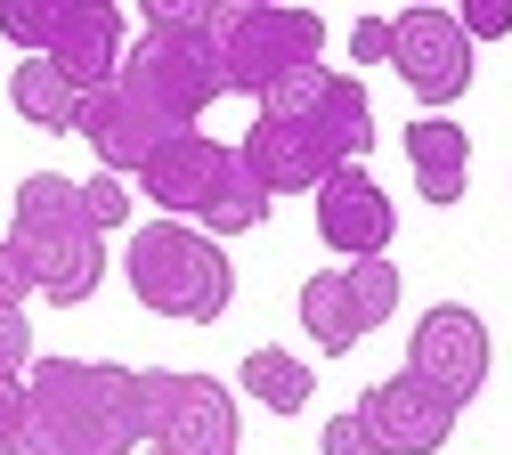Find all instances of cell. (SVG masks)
Segmentation results:
<instances>
[{
	"label": "cell",
	"mask_w": 512,
	"mask_h": 455,
	"mask_svg": "<svg viewBox=\"0 0 512 455\" xmlns=\"http://www.w3.org/2000/svg\"><path fill=\"white\" fill-rule=\"evenodd\" d=\"M456 25H464L472 49H480V41H504V33H512V0H464Z\"/></svg>",
	"instance_id": "44dd1931"
},
{
	"label": "cell",
	"mask_w": 512,
	"mask_h": 455,
	"mask_svg": "<svg viewBox=\"0 0 512 455\" xmlns=\"http://www.w3.org/2000/svg\"><path fill=\"white\" fill-rule=\"evenodd\" d=\"M317 455H374L366 447V423L342 407V415H326V431H317Z\"/></svg>",
	"instance_id": "603a6c76"
},
{
	"label": "cell",
	"mask_w": 512,
	"mask_h": 455,
	"mask_svg": "<svg viewBox=\"0 0 512 455\" xmlns=\"http://www.w3.org/2000/svg\"><path fill=\"white\" fill-rule=\"evenodd\" d=\"M391 65L423 106H456L472 90V41H464L456 9H431V0L399 9L391 17Z\"/></svg>",
	"instance_id": "8fae6325"
},
{
	"label": "cell",
	"mask_w": 512,
	"mask_h": 455,
	"mask_svg": "<svg viewBox=\"0 0 512 455\" xmlns=\"http://www.w3.org/2000/svg\"><path fill=\"white\" fill-rule=\"evenodd\" d=\"M147 439L139 366L106 358H33L25 407L0 439V455H131Z\"/></svg>",
	"instance_id": "3957f363"
},
{
	"label": "cell",
	"mask_w": 512,
	"mask_h": 455,
	"mask_svg": "<svg viewBox=\"0 0 512 455\" xmlns=\"http://www.w3.org/2000/svg\"><path fill=\"white\" fill-rule=\"evenodd\" d=\"M155 455H236V390L187 366H139Z\"/></svg>",
	"instance_id": "ba28073f"
},
{
	"label": "cell",
	"mask_w": 512,
	"mask_h": 455,
	"mask_svg": "<svg viewBox=\"0 0 512 455\" xmlns=\"http://www.w3.org/2000/svg\"><path fill=\"white\" fill-rule=\"evenodd\" d=\"M0 41H17L25 57H49L82 98H98L122 74L131 9H114V0H0Z\"/></svg>",
	"instance_id": "52a82bcc"
},
{
	"label": "cell",
	"mask_w": 512,
	"mask_h": 455,
	"mask_svg": "<svg viewBox=\"0 0 512 455\" xmlns=\"http://www.w3.org/2000/svg\"><path fill=\"white\" fill-rule=\"evenodd\" d=\"M122 269H131L139 309H155V317H171V325H212V317H228V301H236L228 252H220L204 228H187V220H147V228H131Z\"/></svg>",
	"instance_id": "8992f818"
},
{
	"label": "cell",
	"mask_w": 512,
	"mask_h": 455,
	"mask_svg": "<svg viewBox=\"0 0 512 455\" xmlns=\"http://www.w3.org/2000/svg\"><path fill=\"white\" fill-rule=\"evenodd\" d=\"M139 25L147 33L122 49V74L98 98H82V139L114 179H139L155 147L187 139L204 106L228 98L212 57V0H147Z\"/></svg>",
	"instance_id": "6da1fadb"
},
{
	"label": "cell",
	"mask_w": 512,
	"mask_h": 455,
	"mask_svg": "<svg viewBox=\"0 0 512 455\" xmlns=\"http://www.w3.org/2000/svg\"><path fill=\"white\" fill-rule=\"evenodd\" d=\"M399 301H407L399 260H342V269H317L301 285V334L326 358H342V350H358L374 334V325H391Z\"/></svg>",
	"instance_id": "9c48e42d"
},
{
	"label": "cell",
	"mask_w": 512,
	"mask_h": 455,
	"mask_svg": "<svg viewBox=\"0 0 512 455\" xmlns=\"http://www.w3.org/2000/svg\"><path fill=\"white\" fill-rule=\"evenodd\" d=\"M25 366H33V325L25 309H0V382H25Z\"/></svg>",
	"instance_id": "ffe728a7"
},
{
	"label": "cell",
	"mask_w": 512,
	"mask_h": 455,
	"mask_svg": "<svg viewBox=\"0 0 512 455\" xmlns=\"http://www.w3.org/2000/svg\"><path fill=\"white\" fill-rule=\"evenodd\" d=\"M9 252L25 260L33 293H49L57 309L90 301L98 277H106V236L90 228L74 179H57V171H25V179H17V204H9Z\"/></svg>",
	"instance_id": "277c9868"
},
{
	"label": "cell",
	"mask_w": 512,
	"mask_h": 455,
	"mask_svg": "<svg viewBox=\"0 0 512 455\" xmlns=\"http://www.w3.org/2000/svg\"><path fill=\"white\" fill-rule=\"evenodd\" d=\"M236 390H244V399H261L269 415H301L317 399V374H309V358H293L277 342H252L236 358Z\"/></svg>",
	"instance_id": "2e32d148"
},
{
	"label": "cell",
	"mask_w": 512,
	"mask_h": 455,
	"mask_svg": "<svg viewBox=\"0 0 512 455\" xmlns=\"http://www.w3.org/2000/svg\"><path fill=\"white\" fill-rule=\"evenodd\" d=\"M309 204H317V236H326V252H342V260H391L399 204L382 195V179L366 163H342Z\"/></svg>",
	"instance_id": "7c38bea8"
},
{
	"label": "cell",
	"mask_w": 512,
	"mask_h": 455,
	"mask_svg": "<svg viewBox=\"0 0 512 455\" xmlns=\"http://www.w3.org/2000/svg\"><path fill=\"white\" fill-rule=\"evenodd\" d=\"M17 407H25V382H0V439H9V423H17Z\"/></svg>",
	"instance_id": "d4e9b609"
},
{
	"label": "cell",
	"mask_w": 512,
	"mask_h": 455,
	"mask_svg": "<svg viewBox=\"0 0 512 455\" xmlns=\"http://www.w3.org/2000/svg\"><path fill=\"white\" fill-rule=\"evenodd\" d=\"M228 171H236V147H228V139H204V130H187V139H171V147L147 155L139 195H147L163 220H187V228H196V220L212 212V195L228 187Z\"/></svg>",
	"instance_id": "4fadbf2b"
},
{
	"label": "cell",
	"mask_w": 512,
	"mask_h": 455,
	"mask_svg": "<svg viewBox=\"0 0 512 455\" xmlns=\"http://www.w3.org/2000/svg\"><path fill=\"white\" fill-rule=\"evenodd\" d=\"M399 147H407V163H415V195H423V204H464V187H472V130H464V122L415 114Z\"/></svg>",
	"instance_id": "9a60e30c"
},
{
	"label": "cell",
	"mask_w": 512,
	"mask_h": 455,
	"mask_svg": "<svg viewBox=\"0 0 512 455\" xmlns=\"http://www.w3.org/2000/svg\"><path fill=\"white\" fill-rule=\"evenodd\" d=\"M269 212H277V204H269V187L252 179L244 163H236V171H228V187L212 195V212H204L196 228H204V236L220 244V236H252V228H269Z\"/></svg>",
	"instance_id": "ac0fdd59"
},
{
	"label": "cell",
	"mask_w": 512,
	"mask_h": 455,
	"mask_svg": "<svg viewBox=\"0 0 512 455\" xmlns=\"http://www.w3.org/2000/svg\"><path fill=\"white\" fill-rule=\"evenodd\" d=\"M74 195H82V212H90L98 236H106V228H131V179L98 171V179H74Z\"/></svg>",
	"instance_id": "d6986e66"
},
{
	"label": "cell",
	"mask_w": 512,
	"mask_h": 455,
	"mask_svg": "<svg viewBox=\"0 0 512 455\" xmlns=\"http://www.w3.org/2000/svg\"><path fill=\"white\" fill-rule=\"evenodd\" d=\"M350 57H358V65H382V57H391V17H382V9H366V17L350 25Z\"/></svg>",
	"instance_id": "7402d4cb"
},
{
	"label": "cell",
	"mask_w": 512,
	"mask_h": 455,
	"mask_svg": "<svg viewBox=\"0 0 512 455\" xmlns=\"http://www.w3.org/2000/svg\"><path fill=\"white\" fill-rule=\"evenodd\" d=\"M399 374H415L431 399H447V407L464 415V407L480 399V382H488V317L464 309V301L423 309L415 334H407V366H399Z\"/></svg>",
	"instance_id": "30bf717a"
},
{
	"label": "cell",
	"mask_w": 512,
	"mask_h": 455,
	"mask_svg": "<svg viewBox=\"0 0 512 455\" xmlns=\"http://www.w3.org/2000/svg\"><path fill=\"white\" fill-rule=\"evenodd\" d=\"M9 106H17L33 130H82V90L57 74L49 57H17V74H9Z\"/></svg>",
	"instance_id": "e0dca14e"
},
{
	"label": "cell",
	"mask_w": 512,
	"mask_h": 455,
	"mask_svg": "<svg viewBox=\"0 0 512 455\" xmlns=\"http://www.w3.org/2000/svg\"><path fill=\"white\" fill-rule=\"evenodd\" d=\"M374 147V106L358 90V74H334V65H309L285 90L261 98L252 130L236 139V163L277 195H317L342 163H366Z\"/></svg>",
	"instance_id": "7a4b0ae2"
},
{
	"label": "cell",
	"mask_w": 512,
	"mask_h": 455,
	"mask_svg": "<svg viewBox=\"0 0 512 455\" xmlns=\"http://www.w3.org/2000/svg\"><path fill=\"white\" fill-rule=\"evenodd\" d=\"M25 293H33V277H25V260L9 252V236H0V309H25Z\"/></svg>",
	"instance_id": "cb8c5ba5"
},
{
	"label": "cell",
	"mask_w": 512,
	"mask_h": 455,
	"mask_svg": "<svg viewBox=\"0 0 512 455\" xmlns=\"http://www.w3.org/2000/svg\"><path fill=\"white\" fill-rule=\"evenodd\" d=\"M212 57H220V90L269 98L293 74L326 65V17L285 9V0H212Z\"/></svg>",
	"instance_id": "5b68a950"
},
{
	"label": "cell",
	"mask_w": 512,
	"mask_h": 455,
	"mask_svg": "<svg viewBox=\"0 0 512 455\" xmlns=\"http://www.w3.org/2000/svg\"><path fill=\"white\" fill-rule=\"evenodd\" d=\"M350 415L366 423V447H374V455H439L447 439H456V407H447V399H431L415 374L374 382Z\"/></svg>",
	"instance_id": "5bb4252c"
}]
</instances>
